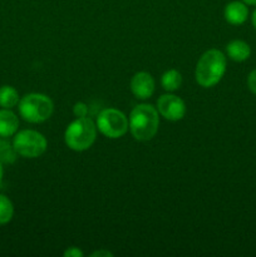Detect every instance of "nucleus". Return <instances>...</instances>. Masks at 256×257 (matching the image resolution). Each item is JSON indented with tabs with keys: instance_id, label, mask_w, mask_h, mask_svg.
I'll use <instances>...</instances> for the list:
<instances>
[{
	"instance_id": "obj_5",
	"label": "nucleus",
	"mask_w": 256,
	"mask_h": 257,
	"mask_svg": "<svg viewBox=\"0 0 256 257\" xmlns=\"http://www.w3.org/2000/svg\"><path fill=\"white\" fill-rule=\"evenodd\" d=\"M97 130L110 140L120 138L130 130L127 115L114 108H105L100 110L97 117Z\"/></svg>"
},
{
	"instance_id": "obj_18",
	"label": "nucleus",
	"mask_w": 256,
	"mask_h": 257,
	"mask_svg": "<svg viewBox=\"0 0 256 257\" xmlns=\"http://www.w3.org/2000/svg\"><path fill=\"white\" fill-rule=\"evenodd\" d=\"M83 255H84L83 251L80 250V248L74 247V246H73V247L67 248V250L63 252V256L64 257H83Z\"/></svg>"
},
{
	"instance_id": "obj_10",
	"label": "nucleus",
	"mask_w": 256,
	"mask_h": 257,
	"mask_svg": "<svg viewBox=\"0 0 256 257\" xmlns=\"http://www.w3.org/2000/svg\"><path fill=\"white\" fill-rule=\"evenodd\" d=\"M19 118L12 109H0V137H12L18 132Z\"/></svg>"
},
{
	"instance_id": "obj_13",
	"label": "nucleus",
	"mask_w": 256,
	"mask_h": 257,
	"mask_svg": "<svg viewBox=\"0 0 256 257\" xmlns=\"http://www.w3.org/2000/svg\"><path fill=\"white\" fill-rule=\"evenodd\" d=\"M182 84V75L178 70L170 69L165 72L161 77V85L167 92H175Z\"/></svg>"
},
{
	"instance_id": "obj_15",
	"label": "nucleus",
	"mask_w": 256,
	"mask_h": 257,
	"mask_svg": "<svg viewBox=\"0 0 256 257\" xmlns=\"http://www.w3.org/2000/svg\"><path fill=\"white\" fill-rule=\"evenodd\" d=\"M14 216V206L4 195H0V225H7Z\"/></svg>"
},
{
	"instance_id": "obj_3",
	"label": "nucleus",
	"mask_w": 256,
	"mask_h": 257,
	"mask_svg": "<svg viewBox=\"0 0 256 257\" xmlns=\"http://www.w3.org/2000/svg\"><path fill=\"white\" fill-rule=\"evenodd\" d=\"M97 137V125L88 117L77 118L69 123L64 133L65 145L75 152H83L93 146Z\"/></svg>"
},
{
	"instance_id": "obj_1",
	"label": "nucleus",
	"mask_w": 256,
	"mask_h": 257,
	"mask_svg": "<svg viewBox=\"0 0 256 257\" xmlns=\"http://www.w3.org/2000/svg\"><path fill=\"white\" fill-rule=\"evenodd\" d=\"M160 113L152 104H138L131 112L128 122L133 138L141 142L152 140L160 127Z\"/></svg>"
},
{
	"instance_id": "obj_8",
	"label": "nucleus",
	"mask_w": 256,
	"mask_h": 257,
	"mask_svg": "<svg viewBox=\"0 0 256 257\" xmlns=\"http://www.w3.org/2000/svg\"><path fill=\"white\" fill-rule=\"evenodd\" d=\"M155 79L147 72H138L131 79V90L137 99H148L155 93Z\"/></svg>"
},
{
	"instance_id": "obj_20",
	"label": "nucleus",
	"mask_w": 256,
	"mask_h": 257,
	"mask_svg": "<svg viewBox=\"0 0 256 257\" xmlns=\"http://www.w3.org/2000/svg\"><path fill=\"white\" fill-rule=\"evenodd\" d=\"M251 22H252L253 28H255V29H256V9L253 10L252 15H251Z\"/></svg>"
},
{
	"instance_id": "obj_11",
	"label": "nucleus",
	"mask_w": 256,
	"mask_h": 257,
	"mask_svg": "<svg viewBox=\"0 0 256 257\" xmlns=\"http://www.w3.org/2000/svg\"><path fill=\"white\" fill-rule=\"evenodd\" d=\"M226 53H227V57L230 58L233 62H245L250 58L251 55V47L248 45V43H246L245 40L241 39H235L231 40L227 45H226Z\"/></svg>"
},
{
	"instance_id": "obj_2",
	"label": "nucleus",
	"mask_w": 256,
	"mask_h": 257,
	"mask_svg": "<svg viewBox=\"0 0 256 257\" xmlns=\"http://www.w3.org/2000/svg\"><path fill=\"white\" fill-rule=\"evenodd\" d=\"M226 72V57L221 50L208 49L196 64V82L203 88L215 87Z\"/></svg>"
},
{
	"instance_id": "obj_12",
	"label": "nucleus",
	"mask_w": 256,
	"mask_h": 257,
	"mask_svg": "<svg viewBox=\"0 0 256 257\" xmlns=\"http://www.w3.org/2000/svg\"><path fill=\"white\" fill-rule=\"evenodd\" d=\"M19 93L12 85H2L0 87V107L12 109L19 104Z\"/></svg>"
},
{
	"instance_id": "obj_21",
	"label": "nucleus",
	"mask_w": 256,
	"mask_h": 257,
	"mask_svg": "<svg viewBox=\"0 0 256 257\" xmlns=\"http://www.w3.org/2000/svg\"><path fill=\"white\" fill-rule=\"evenodd\" d=\"M241 2L245 3L246 5H253V7H256V0H241Z\"/></svg>"
},
{
	"instance_id": "obj_7",
	"label": "nucleus",
	"mask_w": 256,
	"mask_h": 257,
	"mask_svg": "<svg viewBox=\"0 0 256 257\" xmlns=\"http://www.w3.org/2000/svg\"><path fill=\"white\" fill-rule=\"evenodd\" d=\"M157 110L165 119L177 122L185 117L186 104L178 95L163 94L157 100Z\"/></svg>"
},
{
	"instance_id": "obj_16",
	"label": "nucleus",
	"mask_w": 256,
	"mask_h": 257,
	"mask_svg": "<svg viewBox=\"0 0 256 257\" xmlns=\"http://www.w3.org/2000/svg\"><path fill=\"white\" fill-rule=\"evenodd\" d=\"M73 113L77 118L87 117L88 114V105L84 102H78L75 103L74 107H73Z\"/></svg>"
},
{
	"instance_id": "obj_19",
	"label": "nucleus",
	"mask_w": 256,
	"mask_h": 257,
	"mask_svg": "<svg viewBox=\"0 0 256 257\" xmlns=\"http://www.w3.org/2000/svg\"><path fill=\"white\" fill-rule=\"evenodd\" d=\"M92 257H112L113 253L109 252V251L107 250H99V251H95V252H93Z\"/></svg>"
},
{
	"instance_id": "obj_6",
	"label": "nucleus",
	"mask_w": 256,
	"mask_h": 257,
	"mask_svg": "<svg viewBox=\"0 0 256 257\" xmlns=\"http://www.w3.org/2000/svg\"><path fill=\"white\" fill-rule=\"evenodd\" d=\"M13 146L18 156L24 158H37L47 151L48 143L44 136L38 131L23 130L14 135Z\"/></svg>"
},
{
	"instance_id": "obj_22",
	"label": "nucleus",
	"mask_w": 256,
	"mask_h": 257,
	"mask_svg": "<svg viewBox=\"0 0 256 257\" xmlns=\"http://www.w3.org/2000/svg\"><path fill=\"white\" fill-rule=\"evenodd\" d=\"M3 176H4V168H3V163L0 162V183L3 181Z\"/></svg>"
},
{
	"instance_id": "obj_17",
	"label": "nucleus",
	"mask_w": 256,
	"mask_h": 257,
	"mask_svg": "<svg viewBox=\"0 0 256 257\" xmlns=\"http://www.w3.org/2000/svg\"><path fill=\"white\" fill-rule=\"evenodd\" d=\"M247 87L251 93L256 95V69L251 70L250 74L247 75Z\"/></svg>"
},
{
	"instance_id": "obj_9",
	"label": "nucleus",
	"mask_w": 256,
	"mask_h": 257,
	"mask_svg": "<svg viewBox=\"0 0 256 257\" xmlns=\"http://www.w3.org/2000/svg\"><path fill=\"white\" fill-rule=\"evenodd\" d=\"M223 17H225L226 22L231 25L243 24L248 18L247 5L238 0L228 3L223 10Z\"/></svg>"
},
{
	"instance_id": "obj_14",
	"label": "nucleus",
	"mask_w": 256,
	"mask_h": 257,
	"mask_svg": "<svg viewBox=\"0 0 256 257\" xmlns=\"http://www.w3.org/2000/svg\"><path fill=\"white\" fill-rule=\"evenodd\" d=\"M18 153L15 152L14 146L5 137H0V162L12 165L17 161Z\"/></svg>"
},
{
	"instance_id": "obj_4",
	"label": "nucleus",
	"mask_w": 256,
	"mask_h": 257,
	"mask_svg": "<svg viewBox=\"0 0 256 257\" xmlns=\"http://www.w3.org/2000/svg\"><path fill=\"white\" fill-rule=\"evenodd\" d=\"M19 114L29 123H43L49 119L54 110L53 100L42 93H29L19 100Z\"/></svg>"
}]
</instances>
